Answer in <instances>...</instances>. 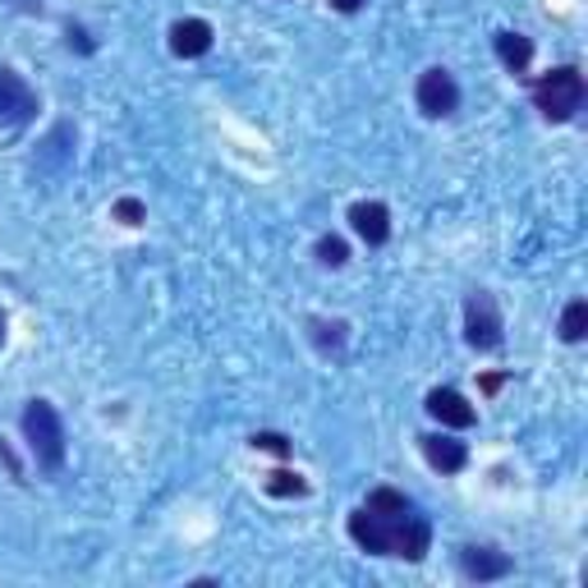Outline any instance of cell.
<instances>
[{
    "instance_id": "6da1fadb",
    "label": "cell",
    "mask_w": 588,
    "mask_h": 588,
    "mask_svg": "<svg viewBox=\"0 0 588 588\" xmlns=\"http://www.w3.org/2000/svg\"><path fill=\"white\" fill-rule=\"evenodd\" d=\"M350 538L373 556H405L423 561L432 548V525L413 511V501L396 488H377L350 515Z\"/></svg>"
},
{
    "instance_id": "7a4b0ae2",
    "label": "cell",
    "mask_w": 588,
    "mask_h": 588,
    "mask_svg": "<svg viewBox=\"0 0 588 588\" xmlns=\"http://www.w3.org/2000/svg\"><path fill=\"white\" fill-rule=\"evenodd\" d=\"M24 437H28V451L37 455V465L47 473H56L64 465V428H60V413H56L51 400H28Z\"/></svg>"
},
{
    "instance_id": "3957f363",
    "label": "cell",
    "mask_w": 588,
    "mask_h": 588,
    "mask_svg": "<svg viewBox=\"0 0 588 588\" xmlns=\"http://www.w3.org/2000/svg\"><path fill=\"white\" fill-rule=\"evenodd\" d=\"M533 106L548 120L565 124V120H575V111L584 106V74L575 70V64H561V70L552 74H542L533 83Z\"/></svg>"
},
{
    "instance_id": "277c9868",
    "label": "cell",
    "mask_w": 588,
    "mask_h": 588,
    "mask_svg": "<svg viewBox=\"0 0 588 588\" xmlns=\"http://www.w3.org/2000/svg\"><path fill=\"white\" fill-rule=\"evenodd\" d=\"M465 336L473 350H496L501 345V313H496V299L488 290H473L465 303Z\"/></svg>"
},
{
    "instance_id": "5b68a950",
    "label": "cell",
    "mask_w": 588,
    "mask_h": 588,
    "mask_svg": "<svg viewBox=\"0 0 588 588\" xmlns=\"http://www.w3.org/2000/svg\"><path fill=\"white\" fill-rule=\"evenodd\" d=\"M413 97H419V111L432 116V120L455 116V106H460V88H455V79L446 70H423Z\"/></svg>"
},
{
    "instance_id": "8992f818",
    "label": "cell",
    "mask_w": 588,
    "mask_h": 588,
    "mask_svg": "<svg viewBox=\"0 0 588 588\" xmlns=\"http://www.w3.org/2000/svg\"><path fill=\"white\" fill-rule=\"evenodd\" d=\"M37 116V93L14 70H0V124H28Z\"/></svg>"
},
{
    "instance_id": "52a82bcc",
    "label": "cell",
    "mask_w": 588,
    "mask_h": 588,
    "mask_svg": "<svg viewBox=\"0 0 588 588\" xmlns=\"http://www.w3.org/2000/svg\"><path fill=\"white\" fill-rule=\"evenodd\" d=\"M428 413L432 419H442L446 428H473V405L460 396V391H451V386H442V391H432L428 396Z\"/></svg>"
},
{
    "instance_id": "ba28073f",
    "label": "cell",
    "mask_w": 588,
    "mask_h": 588,
    "mask_svg": "<svg viewBox=\"0 0 588 588\" xmlns=\"http://www.w3.org/2000/svg\"><path fill=\"white\" fill-rule=\"evenodd\" d=\"M350 226H355V235L363 239V244L377 249V244H386V239H391V212L382 203H355Z\"/></svg>"
},
{
    "instance_id": "9c48e42d",
    "label": "cell",
    "mask_w": 588,
    "mask_h": 588,
    "mask_svg": "<svg viewBox=\"0 0 588 588\" xmlns=\"http://www.w3.org/2000/svg\"><path fill=\"white\" fill-rule=\"evenodd\" d=\"M212 47V24L207 19H180L176 28H170V51L193 60V56H207Z\"/></svg>"
},
{
    "instance_id": "30bf717a",
    "label": "cell",
    "mask_w": 588,
    "mask_h": 588,
    "mask_svg": "<svg viewBox=\"0 0 588 588\" xmlns=\"http://www.w3.org/2000/svg\"><path fill=\"white\" fill-rule=\"evenodd\" d=\"M460 565H465V575L478 579V584L506 579V575H511V556H501V552H492V548H465V552H460Z\"/></svg>"
},
{
    "instance_id": "8fae6325",
    "label": "cell",
    "mask_w": 588,
    "mask_h": 588,
    "mask_svg": "<svg viewBox=\"0 0 588 588\" xmlns=\"http://www.w3.org/2000/svg\"><path fill=\"white\" fill-rule=\"evenodd\" d=\"M423 455H428V465L442 473H460L469 465V451L451 437H423Z\"/></svg>"
},
{
    "instance_id": "7c38bea8",
    "label": "cell",
    "mask_w": 588,
    "mask_h": 588,
    "mask_svg": "<svg viewBox=\"0 0 588 588\" xmlns=\"http://www.w3.org/2000/svg\"><path fill=\"white\" fill-rule=\"evenodd\" d=\"M496 56H501V64H506L511 74H525L529 60H533V41L519 37V33H496Z\"/></svg>"
},
{
    "instance_id": "4fadbf2b",
    "label": "cell",
    "mask_w": 588,
    "mask_h": 588,
    "mask_svg": "<svg viewBox=\"0 0 588 588\" xmlns=\"http://www.w3.org/2000/svg\"><path fill=\"white\" fill-rule=\"evenodd\" d=\"M588 336V303L584 299H575L571 309L561 313V340H571V345H579Z\"/></svg>"
},
{
    "instance_id": "5bb4252c",
    "label": "cell",
    "mask_w": 588,
    "mask_h": 588,
    "mask_svg": "<svg viewBox=\"0 0 588 588\" xmlns=\"http://www.w3.org/2000/svg\"><path fill=\"white\" fill-rule=\"evenodd\" d=\"M267 492H272V496H303V492H309V483H303L299 473L280 469V473H272V478H267Z\"/></svg>"
},
{
    "instance_id": "9a60e30c",
    "label": "cell",
    "mask_w": 588,
    "mask_h": 588,
    "mask_svg": "<svg viewBox=\"0 0 588 588\" xmlns=\"http://www.w3.org/2000/svg\"><path fill=\"white\" fill-rule=\"evenodd\" d=\"M317 257H322V263H326V267H340V263H345V257H350V249H345V239H336V235H326V239H322V244H317Z\"/></svg>"
},
{
    "instance_id": "2e32d148",
    "label": "cell",
    "mask_w": 588,
    "mask_h": 588,
    "mask_svg": "<svg viewBox=\"0 0 588 588\" xmlns=\"http://www.w3.org/2000/svg\"><path fill=\"white\" fill-rule=\"evenodd\" d=\"M253 446H257V451H272V455H290V442L280 437V432H257Z\"/></svg>"
},
{
    "instance_id": "e0dca14e",
    "label": "cell",
    "mask_w": 588,
    "mask_h": 588,
    "mask_svg": "<svg viewBox=\"0 0 588 588\" xmlns=\"http://www.w3.org/2000/svg\"><path fill=\"white\" fill-rule=\"evenodd\" d=\"M116 216H120L124 226H139V221H143V203H139V199H120V203H116Z\"/></svg>"
},
{
    "instance_id": "ac0fdd59",
    "label": "cell",
    "mask_w": 588,
    "mask_h": 588,
    "mask_svg": "<svg viewBox=\"0 0 588 588\" xmlns=\"http://www.w3.org/2000/svg\"><path fill=\"white\" fill-rule=\"evenodd\" d=\"M332 10H340V14H355V10H363V0H332Z\"/></svg>"
},
{
    "instance_id": "d6986e66",
    "label": "cell",
    "mask_w": 588,
    "mask_h": 588,
    "mask_svg": "<svg viewBox=\"0 0 588 588\" xmlns=\"http://www.w3.org/2000/svg\"><path fill=\"white\" fill-rule=\"evenodd\" d=\"M0 345H5V313H0Z\"/></svg>"
}]
</instances>
